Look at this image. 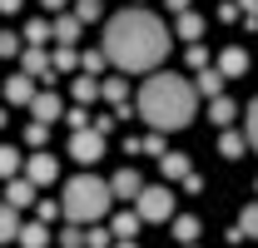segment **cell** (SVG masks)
Listing matches in <instances>:
<instances>
[{
	"label": "cell",
	"instance_id": "6da1fadb",
	"mask_svg": "<svg viewBox=\"0 0 258 248\" xmlns=\"http://www.w3.org/2000/svg\"><path fill=\"white\" fill-rule=\"evenodd\" d=\"M164 55H169V25H164L159 15H149V10H139V5L109 15V25H104V60L114 65V70L144 75V70H154Z\"/></svg>",
	"mask_w": 258,
	"mask_h": 248
},
{
	"label": "cell",
	"instance_id": "7a4b0ae2",
	"mask_svg": "<svg viewBox=\"0 0 258 248\" xmlns=\"http://www.w3.org/2000/svg\"><path fill=\"white\" fill-rule=\"evenodd\" d=\"M139 119L154 134L189 129L199 119V85H189L184 75H149L139 85Z\"/></svg>",
	"mask_w": 258,
	"mask_h": 248
},
{
	"label": "cell",
	"instance_id": "3957f363",
	"mask_svg": "<svg viewBox=\"0 0 258 248\" xmlns=\"http://www.w3.org/2000/svg\"><path fill=\"white\" fill-rule=\"evenodd\" d=\"M114 209V189L109 179H99V174H75L60 194V214L70 223H99V218Z\"/></svg>",
	"mask_w": 258,
	"mask_h": 248
},
{
	"label": "cell",
	"instance_id": "277c9868",
	"mask_svg": "<svg viewBox=\"0 0 258 248\" xmlns=\"http://www.w3.org/2000/svg\"><path fill=\"white\" fill-rule=\"evenodd\" d=\"M134 214L144 218V223H164V218H174V194L169 189H139V199H134Z\"/></svg>",
	"mask_w": 258,
	"mask_h": 248
},
{
	"label": "cell",
	"instance_id": "5b68a950",
	"mask_svg": "<svg viewBox=\"0 0 258 248\" xmlns=\"http://www.w3.org/2000/svg\"><path fill=\"white\" fill-rule=\"evenodd\" d=\"M70 159L75 164H95V159H104V129H75L70 134Z\"/></svg>",
	"mask_w": 258,
	"mask_h": 248
},
{
	"label": "cell",
	"instance_id": "8992f818",
	"mask_svg": "<svg viewBox=\"0 0 258 248\" xmlns=\"http://www.w3.org/2000/svg\"><path fill=\"white\" fill-rule=\"evenodd\" d=\"M55 174H60V159H55V154H45V149H40V154H30L25 179H30L35 189H40V184H55Z\"/></svg>",
	"mask_w": 258,
	"mask_h": 248
},
{
	"label": "cell",
	"instance_id": "52a82bcc",
	"mask_svg": "<svg viewBox=\"0 0 258 248\" xmlns=\"http://www.w3.org/2000/svg\"><path fill=\"white\" fill-rule=\"evenodd\" d=\"M35 75H25V70H20V75H10V80H5V99H10V104H35Z\"/></svg>",
	"mask_w": 258,
	"mask_h": 248
},
{
	"label": "cell",
	"instance_id": "ba28073f",
	"mask_svg": "<svg viewBox=\"0 0 258 248\" xmlns=\"http://www.w3.org/2000/svg\"><path fill=\"white\" fill-rule=\"evenodd\" d=\"M30 114H35L40 124H55V119H64V104H60V94L40 90V94H35V104H30Z\"/></svg>",
	"mask_w": 258,
	"mask_h": 248
},
{
	"label": "cell",
	"instance_id": "9c48e42d",
	"mask_svg": "<svg viewBox=\"0 0 258 248\" xmlns=\"http://www.w3.org/2000/svg\"><path fill=\"white\" fill-rule=\"evenodd\" d=\"M243 70H248V55H243L238 45H233V50H224V55H219V75H224V80H238Z\"/></svg>",
	"mask_w": 258,
	"mask_h": 248
},
{
	"label": "cell",
	"instance_id": "30bf717a",
	"mask_svg": "<svg viewBox=\"0 0 258 248\" xmlns=\"http://www.w3.org/2000/svg\"><path fill=\"white\" fill-rule=\"evenodd\" d=\"M109 189H114V199H139V174H134V169H119V174H114V179H109Z\"/></svg>",
	"mask_w": 258,
	"mask_h": 248
},
{
	"label": "cell",
	"instance_id": "8fae6325",
	"mask_svg": "<svg viewBox=\"0 0 258 248\" xmlns=\"http://www.w3.org/2000/svg\"><path fill=\"white\" fill-rule=\"evenodd\" d=\"M15 238H20V209L0 204V243H15Z\"/></svg>",
	"mask_w": 258,
	"mask_h": 248
},
{
	"label": "cell",
	"instance_id": "7c38bea8",
	"mask_svg": "<svg viewBox=\"0 0 258 248\" xmlns=\"http://www.w3.org/2000/svg\"><path fill=\"white\" fill-rule=\"evenodd\" d=\"M45 243H50L45 218H40V223H20V248H45Z\"/></svg>",
	"mask_w": 258,
	"mask_h": 248
},
{
	"label": "cell",
	"instance_id": "4fadbf2b",
	"mask_svg": "<svg viewBox=\"0 0 258 248\" xmlns=\"http://www.w3.org/2000/svg\"><path fill=\"white\" fill-rule=\"evenodd\" d=\"M80 25H85L80 15H55V40H60V45H75V40H80Z\"/></svg>",
	"mask_w": 258,
	"mask_h": 248
},
{
	"label": "cell",
	"instance_id": "5bb4252c",
	"mask_svg": "<svg viewBox=\"0 0 258 248\" xmlns=\"http://www.w3.org/2000/svg\"><path fill=\"white\" fill-rule=\"evenodd\" d=\"M35 199V184L30 179H10V189H5V204H15V209H25Z\"/></svg>",
	"mask_w": 258,
	"mask_h": 248
},
{
	"label": "cell",
	"instance_id": "9a60e30c",
	"mask_svg": "<svg viewBox=\"0 0 258 248\" xmlns=\"http://www.w3.org/2000/svg\"><path fill=\"white\" fill-rule=\"evenodd\" d=\"M209 114H214V124H228L233 114H238V104H233L228 94H214V99H209Z\"/></svg>",
	"mask_w": 258,
	"mask_h": 248
},
{
	"label": "cell",
	"instance_id": "2e32d148",
	"mask_svg": "<svg viewBox=\"0 0 258 248\" xmlns=\"http://www.w3.org/2000/svg\"><path fill=\"white\" fill-rule=\"evenodd\" d=\"M159 169L169 174V179H189V154H164Z\"/></svg>",
	"mask_w": 258,
	"mask_h": 248
},
{
	"label": "cell",
	"instance_id": "e0dca14e",
	"mask_svg": "<svg viewBox=\"0 0 258 248\" xmlns=\"http://www.w3.org/2000/svg\"><path fill=\"white\" fill-rule=\"evenodd\" d=\"M25 40H30V45H45V40H55V20H30V25H25Z\"/></svg>",
	"mask_w": 258,
	"mask_h": 248
},
{
	"label": "cell",
	"instance_id": "ac0fdd59",
	"mask_svg": "<svg viewBox=\"0 0 258 248\" xmlns=\"http://www.w3.org/2000/svg\"><path fill=\"white\" fill-rule=\"evenodd\" d=\"M15 169H20V149L15 144H0V179H15Z\"/></svg>",
	"mask_w": 258,
	"mask_h": 248
},
{
	"label": "cell",
	"instance_id": "d6986e66",
	"mask_svg": "<svg viewBox=\"0 0 258 248\" xmlns=\"http://www.w3.org/2000/svg\"><path fill=\"white\" fill-rule=\"evenodd\" d=\"M219 85H224L219 65H214V70H199V94H209V99H214V94H219Z\"/></svg>",
	"mask_w": 258,
	"mask_h": 248
},
{
	"label": "cell",
	"instance_id": "ffe728a7",
	"mask_svg": "<svg viewBox=\"0 0 258 248\" xmlns=\"http://www.w3.org/2000/svg\"><path fill=\"white\" fill-rule=\"evenodd\" d=\"M95 94H99V80H95V75H80V80H75V99H80V104H90Z\"/></svg>",
	"mask_w": 258,
	"mask_h": 248
},
{
	"label": "cell",
	"instance_id": "44dd1931",
	"mask_svg": "<svg viewBox=\"0 0 258 248\" xmlns=\"http://www.w3.org/2000/svg\"><path fill=\"white\" fill-rule=\"evenodd\" d=\"M243 149H248V139H243V134H224V139H219V154H224V159H238Z\"/></svg>",
	"mask_w": 258,
	"mask_h": 248
},
{
	"label": "cell",
	"instance_id": "7402d4cb",
	"mask_svg": "<svg viewBox=\"0 0 258 248\" xmlns=\"http://www.w3.org/2000/svg\"><path fill=\"white\" fill-rule=\"evenodd\" d=\"M139 223H144L139 214H119V218H114V228H109V233H114V238H134V228H139Z\"/></svg>",
	"mask_w": 258,
	"mask_h": 248
},
{
	"label": "cell",
	"instance_id": "603a6c76",
	"mask_svg": "<svg viewBox=\"0 0 258 248\" xmlns=\"http://www.w3.org/2000/svg\"><path fill=\"white\" fill-rule=\"evenodd\" d=\"M248 233H258V204H248V209H243L238 228H233V238H248Z\"/></svg>",
	"mask_w": 258,
	"mask_h": 248
},
{
	"label": "cell",
	"instance_id": "cb8c5ba5",
	"mask_svg": "<svg viewBox=\"0 0 258 248\" xmlns=\"http://www.w3.org/2000/svg\"><path fill=\"white\" fill-rule=\"evenodd\" d=\"M179 35H184V40H199V35H204V20L189 15V10H179Z\"/></svg>",
	"mask_w": 258,
	"mask_h": 248
},
{
	"label": "cell",
	"instance_id": "d4e9b609",
	"mask_svg": "<svg viewBox=\"0 0 258 248\" xmlns=\"http://www.w3.org/2000/svg\"><path fill=\"white\" fill-rule=\"evenodd\" d=\"M50 55H40V50H25V75H45V70H50Z\"/></svg>",
	"mask_w": 258,
	"mask_h": 248
},
{
	"label": "cell",
	"instance_id": "484cf974",
	"mask_svg": "<svg viewBox=\"0 0 258 248\" xmlns=\"http://www.w3.org/2000/svg\"><path fill=\"white\" fill-rule=\"evenodd\" d=\"M99 94H104V99H114V104H124L129 85H124V80H104V85H99Z\"/></svg>",
	"mask_w": 258,
	"mask_h": 248
},
{
	"label": "cell",
	"instance_id": "4316f807",
	"mask_svg": "<svg viewBox=\"0 0 258 248\" xmlns=\"http://www.w3.org/2000/svg\"><path fill=\"white\" fill-rule=\"evenodd\" d=\"M174 233L179 238H199V218H174Z\"/></svg>",
	"mask_w": 258,
	"mask_h": 248
},
{
	"label": "cell",
	"instance_id": "83f0119b",
	"mask_svg": "<svg viewBox=\"0 0 258 248\" xmlns=\"http://www.w3.org/2000/svg\"><path fill=\"white\" fill-rule=\"evenodd\" d=\"M75 50H70V45H60V50H55V70H75Z\"/></svg>",
	"mask_w": 258,
	"mask_h": 248
},
{
	"label": "cell",
	"instance_id": "f1b7e54d",
	"mask_svg": "<svg viewBox=\"0 0 258 248\" xmlns=\"http://www.w3.org/2000/svg\"><path fill=\"white\" fill-rule=\"evenodd\" d=\"M0 55H5V60H10V55H20V40H15L10 30H0Z\"/></svg>",
	"mask_w": 258,
	"mask_h": 248
},
{
	"label": "cell",
	"instance_id": "f546056e",
	"mask_svg": "<svg viewBox=\"0 0 258 248\" xmlns=\"http://www.w3.org/2000/svg\"><path fill=\"white\" fill-rule=\"evenodd\" d=\"M75 15H80V20H99V0H80Z\"/></svg>",
	"mask_w": 258,
	"mask_h": 248
},
{
	"label": "cell",
	"instance_id": "4dcf8cb0",
	"mask_svg": "<svg viewBox=\"0 0 258 248\" xmlns=\"http://www.w3.org/2000/svg\"><path fill=\"white\" fill-rule=\"evenodd\" d=\"M99 70H104V50H90L85 55V75H99Z\"/></svg>",
	"mask_w": 258,
	"mask_h": 248
},
{
	"label": "cell",
	"instance_id": "1f68e13d",
	"mask_svg": "<svg viewBox=\"0 0 258 248\" xmlns=\"http://www.w3.org/2000/svg\"><path fill=\"white\" fill-rule=\"evenodd\" d=\"M248 144H253V149H258V99H253V104H248Z\"/></svg>",
	"mask_w": 258,
	"mask_h": 248
},
{
	"label": "cell",
	"instance_id": "d6a6232c",
	"mask_svg": "<svg viewBox=\"0 0 258 248\" xmlns=\"http://www.w3.org/2000/svg\"><path fill=\"white\" fill-rule=\"evenodd\" d=\"M60 243H64V248H85V233H80V228H64Z\"/></svg>",
	"mask_w": 258,
	"mask_h": 248
},
{
	"label": "cell",
	"instance_id": "836d02e7",
	"mask_svg": "<svg viewBox=\"0 0 258 248\" xmlns=\"http://www.w3.org/2000/svg\"><path fill=\"white\" fill-rule=\"evenodd\" d=\"M189 65H194V70H209V50H204V45H194V50H189Z\"/></svg>",
	"mask_w": 258,
	"mask_h": 248
},
{
	"label": "cell",
	"instance_id": "e575fe53",
	"mask_svg": "<svg viewBox=\"0 0 258 248\" xmlns=\"http://www.w3.org/2000/svg\"><path fill=\"white\" fill-rule=\"evenodd\" d=\"M85 243H90V248H104V243H114V233H104V228H95V233H85Z\"/></svg>",
	"mask_w": 258,
	"mask_h": 248
},
{
	"label": "cell",
	"instance_id": "d590c367",
	"mask_svg": "<svg viewBox=\"0 0 258 248\" xmlns=\"http://www.w3.org/2000/svg\"><path fill=\"white\" fill-rule=\"evenodd\" d=\"M45 129H50V124H40V119H35L30 129H25V139H30V144H40V139H45Z\"/></svg>",
	"mask_w": 258,
	"mask_h": 248
},
{
	"label": "cell",
	"instance_id": "8d00e7d4",
	"mask_svg": "<svg viewBox=\"0 0 258 248\" xmlns=\"http://www.w3.org/2000/svg\"><path fill=\"white\" fill-rule=\"evenodd\" d=\"M40 5H45L50 15H60V10H64V5H70V0H40Z\"/></svg>",
	"mask_w": 258,
	"mask_h": 248
},
{
	"label": "cell",
	"instance_id": "74e56055",
	"mask_svg": "<svg viewBox=\"0 0 258 248\" xmlns=\"http://www.w3.org/2000/svg\"><path fill=\"white\" fill-rule=\"evenodd\" d=\"M20 10V0H0V15H15Z\"/></svg>",
	"mask_w": 258,
	"mask_h": 248
},
{
	"label": "cell",
	"instance_id": "f35d334b",
	"mask_svg": "<svg viewBox=\"0 0 258 248\" xmlns=\"http://www.w3.org/2000/svg\"><path fill=\"white\" fill-rule=\"evenodd\" d=\"M238 10H248V15L258 20V0H238Z\"/></svg>",
	"mask_w": 258,
	"mask_h": 248
},
{
	"label": "cell",
	"instance_id": "ab89813d",
	"mask_svg": "<svg viewBox=\"0 0 258 248\" xmlns=\"http://www.w3.org/2000/svg\"><path fill=\"white\" fill-rule=\"evenodd\" d=\"M114 248H139V243H134V238H114Z\"/></svg>",
	"mask_w": 258,
	"mask_h": 248
},
{
	"label": "cell",
	"instance_id": "60d3db41",
	"mask_svg": "<svg viewBox=\"0 0 258 248\" xmlns=\"http://www.w3.org/2000/svg\"><path fill=\"white\" fill-rule=\"evenodd\" d=\"M169 5H174V10H189V0H169Z\"/></svg>",
	"mask_w": 258,
	"mask_h": 248
}]
</instances>
